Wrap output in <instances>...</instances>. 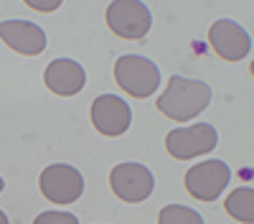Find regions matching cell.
<instances>
[{
	"label": "cell",
	"instance_id": "cell-1",
	"mask_svg": "<svg viewBox=\"0 0 254 224\" xmlns=\"http://www.w3.org/2000/svg\"><path fill=\"white\" fill-rule=\"evenodd\" d=\"M211 102V87L201 79H186L181 74L168 79L165 92L158 97V110L176 122L193 120L201 115Z\"/></svg>",
	"mask_w": 254,
	"mask_h": 224
},
{
	"label": "cell",
	"instance_id": "cell-2",
	"mask_svg": "<svg viewBox=\"0 0 254 224\" xmlns=\"http://www.w3.org/2000/svg\"><path fill=\"white\" fill-rule=\"evenodd\" d=\"M115 79L127 94L142 99V97H150L158 89L160 72L150 59L137 56V54H125L115 64Z\"/></svg>",
	"mask_w": 254,
	"mask_h": 224
},
{
	"label": "cell",
	"instance_id": "cell-3",
	"mask_svg": "<svg viewBox=\"0 0 254 224\" xmlns=\"http://www.w3.org/2000/svg\"><path fill=\"white\" fill-rule=\"evenodd\" d=\"M150 23H153L150 8L140 0H115L107 8V26L120 38L140 41L147 36Z\"/></svg>",
	"mask_w": 254,
	"mask_h": 224
},
{
	"label": "cell",
	"instance_id": "cell-4",
	"mask_svg": "<svg viewBox=\"0 0 254 224\" xmlns=\"http://www.w3.org/2000/svg\"><path fill=\"white\" fill-rule=\"evenodd\" d=\"M219 143V133L214 125H188V128H176L165 135V150L178 160H188L203 153H211Z\"/></svg>",
	"mask_w": 254,
	"mask_h": 224
},
{
	"label": "cell",
	"instance_id": "cell-5",
	"mask_svg": "<svg viewBox=\"0 0 254 224\" xmlns=\"http://www.w3.org/2000/svg\"><path fill=\"white\" fill-rule=\"evenodd\" d=\"M41 194H44L51 204H74L81 191H84V178L74 166H66V163H54V166H46L41 171L38 178Z\"/></svg>",
	"mask_w": 254,
	"mask_h": 224
},
{
	"label": "cell",
	"instance_id": "cell-6",
	"mask_svg": "<svg viewBox=\"0 0 254 224\" xmlns=\"http://www.w3.org/2000/svg\"><path fill=\"white\" fill-rule=\"evenodd\" d=\"M110 186H112L117 199L137 204L153 194L155 178L142 163H120L110 173Z\"/></svg>",
	"mask_w": 254,
	"mask_h": 224
},
{
	"label": "cell",
	"instance_id": "cell-7",
	"mask_svg": "<svg viewBox=\"0 0 254 224\" xmlns=\"http://www.w3.org/2000/svg\"><path fill=\"white\" fill-rule=\"evenodd\" d=\"M231 178V171L224 160H206L201 166L188 168L186 173V189L198 201H216L226 183Z\"/></svg>",
	"mask_w": 254,
	"mask_h": 224
},
{
	"label": "cell",
	"instance_id": "cell-8",
	"mask_svg": "<svg viewBox=\"0 0 254 224\" xmlns=\"http://www.w3.org/2000/svg\"><path fill=\"white\" fill-rule=\"evenodd\" d=\"M130 120H132L130 105L117 94H102L92 102V122L102 135L110 138L122 135L130 128Z\"/></svg>",
	"mask_w": 254,
	"mask_h": 224
},
{
	"label": "cell",
	"instance_id": "cell-9",
	"mask_svg": "<svg viewBox=\"0 0 254 224\" xmlns=\"http://www.w3.org/2000/svg\"><path fill=\"white\" fill-rule=\"evenodd\" d=\"M208 44L214 46V51L226 61H242L252 49L249 33L229 18L216 20V23L208 28Z\"/></svg>",
	"mask_w": 254,
	"mask_h": 224
},
{
	"label": "cell",
	"instance_id": "cell-10",
	"mask_svg": "<svg viewBox=\"0 0 254 224\" xmlns=\"http://www.w3.org/2000/svg\"><path fill=\"white\" fill-rule=\"evenodd\" d=\"M0 38L13 51L23 54V56H36L46 49L44 28L31 23V20H5V23H0Z\"/></svg>",
	"mask_w": 254,
	"mask_h": 224
},
{
	"label": "cell",
	"instance_id": "cell-11",
	"mask_svg": "<svg viewBox=\"0 0 254 224\" xmlns=\"http://www.w3.org/2000/svg\"><path fill=\"white\" fill-rule=\"evenodd\" d=\"M44 81L54 94L74 97L84 89V84H87V74H84L81 64H76L74 59H54L46 67Z\"/></svg>",
	"mask_w": 254,
	"mask_h": 224
},
{
	"label": "cell",
	"instance_id": "cell-12",
	"mask_svg": "<svg viewBox=\"0 0 254 224\" xmlns=\"http://www.w3.org/2000/svg\"><path fill=\"white\" fill-rule=\"evenodd\" d=\"M224 209L229 217H234L237 222H244V224H252L254 222V189L244 186V189H237L231 191L224 201Z\"/></svg>",
	"mask_w": 254,
	"mask_h": 224
},
{
	"label": "cell",
	"instance_id": "cell-13",
	"mask_svg": "<svg viewBox=\"0 0 254 224\" xmlns=\"http://www.w3.org/2000/svg\"><path fill=\"white\" fill-rule=\"evenodd\" d=\"M158 224H203V217L181 204H168L158 217Z\"/></svg>",
	"mask_w": 254,
	"mask_h": 224
},
{
	"label": "cell",
	"instance_id": "cell-14",
	"mask_svg": "<svg viewBox=\"0 0 254 224\" xmlns=\"http://www.w3.org/2000/svg\"><path fill=\"white\" fill-rule=\"evenodd\" d=\"M33 224H79V219L69 212H41Z\"/></svg>",
	"mask_w": 254,
	"mask_h": 224
},
{
	"label": "cell",
	"instance_id": "cell-15",
	"mask_svg": "<svg viewBox=\"0 0 254 224\" xmlns=\"http://www.w3.org/2000/svg\"><path fill=\"white\" fill-rule=\"evenodd\" d=\"M28 5L33 10H56L59 8V0H46V3H38V0H28Z\"/></svg>",
	"mask_w": 254,
	"mask_h": 224
},
{
	"label": "cell",
	"instance_id": "cell-16",
	"mask_svg": "<svg viewBox=\"0 0 254 224\" xmlns=\"http://www.w3.org/2000/svg\"><path fill=\"white\" fill-rule=\"evenodd\" d=\"M0 224H10V222H8V217H5V212H0Z\"/></svg>",
	"mask_w": 254,
	"mask_h": 224
},
{
	"label": "cell",
	"instance_id": "cell-17",
	"mask_svg": "<svg viewBox=\"0 0 254 224\" xmlns=\"http://www.w3.org/2000/svg\"><path fill=\"white\" fill-rule=\"evenodd\" d=\"M3 189H5V181H3V178H0V191H3Z\"/></svg>",
	"mask_w": 254,
	"mask_h": 224
}]
</instances>
